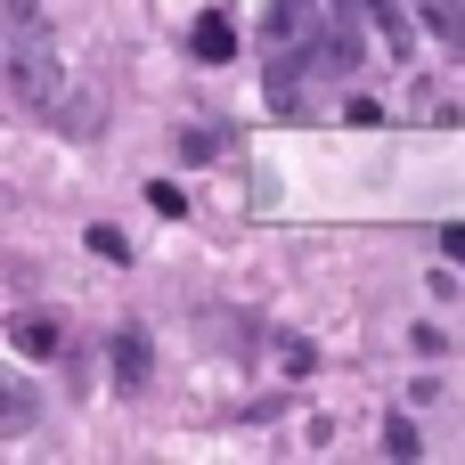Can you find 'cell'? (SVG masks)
Wrapping results in <instances>:
<instances>
[{
  "mask_svg": "<svg viewBox=\"0 0 465 465\" xmlns=\"http://www.w3.org/2000/svg\"><path fill=\"white\" fill-rule=\"evenodd\" d=\"M368 16H376V33H384L392 57H401V49H409V8H401V0H368Z\"/></svg>",
  "mask_w": 465,
  "mask_h": 465,
  "instance_id": "ba28073f",
  "label": "cell"
},
{
  "mask_svg": "<svg viewBox=\"0 0 465 465\" xmlns=\"http://www.w3.org/2000/svg\"><path fill=\"white\" fill-rule=\"evenodd\" d=\"M147 204H155V213H163V221H180V213H188V196H180V188H172V180H155V188H147Z\"/></svg>",
  "mask_w": 465,
  "mask_h": 465,
  "instance_id": "7c38bea8",
  "label": "cell"
},
{
  "mask_svg": "<svg viewBox=\"0 0 465 465\" xmlns=\"http://www.w3.org/2000/svg\"><path fill=\"white\" fill-rule=\"evenodd\" d=\"M425 8V25L450 41V57H465V0H417Z\"/></svg>",
  "mask_w": 465,
  "mask_h": 465,
  "instance_id": "5b68a950",
  "label": "cell"
},
{
  "mask_svg": "<svg viewBox=\"0 0 465 465\" xmlns=\"http://www.w3.org/2000/svg\"><path fill=\"white\" fill-rule=\"evenodd\" d=\"M441 253H450V262H465V229H441Z\"/></svg>",
  "mask_w": 465,
  "mask_h": 465,
  "instance_id": "4fadbf2b",
  "label": "cell"
},
{
  "mask_svg": "<svg viewBox=\"0 0 465 465\" xmlns=\"http://www.w3.org/2000/svg\"><path fill=\"white\" fill-rule=\"evenodd\" d=\"M360 8H368V0H335V8H327V33H319V65H327V74H360V57H368V49H360Z\"/></svg>",
  "mask_w": 465,
  "mask_h": 465,
  "instance_id": "3957f363",
  "label": "cell"
},
{
  "mask_svg": "<svg viewBox=\"0 0 465 465\" xmlns=\"http://www.w3.org/2000/svg\"><path fill=\"white\" fill-rule=\"evenodd\" d=\"M8 335H16V351H25V360H49V351H57V327H49V319H16Z\"/></svg>",
  "mask_w": 465,
  "mask_h": 465,
  "instance_id": "52a82bcc",
  "label": "cell"
},
{
  "mask_svg": "<svg viewBox=\"0 0 465 465\" xmlns=\"http://www.w3.org/2000/svg\"><path fill=\"white\" fill-rule=\"evenodd\" d=\"M327 33V16H319V0H270L262 8V41L278 49V57H294L302 41H319Z\"/></svg>",
  "mask_w": 465,
  "mask_h": 465,
  "instance_id": "7a4b0ae2",
  "label": "cell"
},
{
  "mask_svg": "<svg viewBox=\"0 0 465 465\" xmlns=\"http://www.w3.org/2000/svg\"><path fill=\"white\" fill-rule=\"evenodd\" d=\"M90 253H98V262H131V237H123V229H90Z\"/></svg>",
  "mask_w": 465,
  "mask_h": 465,
  "instance_id": "9c48e42d",
  "label": "cell"
},
{
  "mask_svg": "<svg viewBox=\"0 0 465 465\" xmlns=\"http://www.w3.org/2000/svg\"><path fill=\"white\" fill-rule=\"evenodd\" d=\"M8 90H16V106H33V114L57 106V57H49V33H41L33 16L8 25Z\"/></svg>",
  "mask_w": 465,
  "mask_h": 465,
  "instance_id": "6da1fadb",
  "label": "cell"
},
{
  "mask_svg": "<svg viewBox=\"0 0 465 465\" xmlns=\"http://www.w3.org/2000/svg\"><path fill=\"white\" fill-rule=\"evenodd\" d=\"M180 155H188V163H213V155H221V131H188Z\"/></svg>",
  "mask_w": 465,
  "mask_h": 465,
  "instance_id": "8fae6325",
  "label": "cell"
},
{
  "mask_svg": "<svg viewBox=\"0 0 465 465\" xmlns=\"http://www.w3.org/2000/svg\"><path fill=\"white\" fill-rule=\"evenodd\" d=\"M16 16H33V0H8V25H16Z\"/></svg>",
  "mask_w": 465,
  "mask_h": 465,
  "instance_id": "5bb4252c",
  "label": "cell"
},
{
  "mask_svg": "<svg viewBox=\"0 0 465 465\" xmlns=\"http://www.w3.org/2000/svg\"><path fill=\"white\" fill-rule=\"evenodd\" d=\"M417 450H425V441H417V425H401V417H392V425H384V458H417Z\"/></svg>",
  "mask_w": 465,
  "mask_h": 465,
  "instance_id": "30bf717a",
  "label": "cell"
},
{
  "mask_svg": "<svg viewBox=\"0 0 465 465\" xmlns=\"http://www.w3.org/2000/svg\"><path fill=\"white\" fill-rule=\"evenodd\" d=\"M188 49H196L204 65H229V57H237V33H229V16H196V25H188Z\"/></svg>",
  "mask_w": 465,
  "mask_h": 465,
  "instance_id": "277c9868",
  "label": "cell"
},
{
  "mask_svg": "<svg viewBox=\"0 0 465 465\" xmlns=\"http://www.w3.org/2000/svg\"><path fill=\"white\" fill-rule=\"evenodd\" d=\"M114 384H123V392L147 384V335H114Z\"/></svg>",
  "mask_w": 465,
  "mask_h": 465,
  "instance_id": "8992f818",
  "label": "cell"
}]
</instances>
